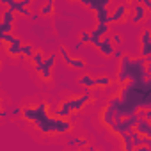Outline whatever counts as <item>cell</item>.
<instances>
[{"mask_svg": "<svg viewBox=\"0 0 151 151\" xmlns=\"http://www.w3.org/2000/svg\"><path fill=\"white\" fill-rule=\"evenodd\" d=\"M121 55H123V52H121L119 48H116V50H114V57H121Z\"/></svg>", "mask_w": 151, "mask_h": 151, "instance_id": "836d02e7", "label": "cell"}, {"mask_svg": "<svg viewBox=\"0 0 151 151\" xmlns=\"http://www.w3.org/2000/svg\"><path fill=\"white\" fill-rule=\"evenodd\" d=\"M151 55V32L149 29H144L140 34V57L147 59Z\"/></svg>", "mask_w": 151, "mask_h": 151, "instance_id": "277c9868", "label": "cell"}, {"mask_svg": "<svg viewBox=\"0 0 151 151\" xmlns=\"http://www.w3.org/2000/svg\"><path fill=\"white\" fill-rule=\"evenodd\" d=\"M34 52H36L34 45H30V43H22V53H20V59H30V57L34 55Z\"/></svg>", "mask_w": 151, "mask_h": 151, "instance_id": "ac0fdd59", "label": "cell"}, {"mask_svg": "<svg viewBox=\"0 0 151 151\" xmlns=\"http://www.w3.org/2000/svg\"><path fill=\"white\" fill-rule=\"evenodd\" d=\"M110 41H112V45H121L123 43V36L121 34H110Z\"/></svg>", "mask_w": 151, "mask_h": 151, "instance_id": "83f0119b", "label": "cell"}, {"mask_svg": "<svg viewBox=\"0 0 151 151\" xmlns=\"http://www.w3.org/2000/svg\"><path fill=\"white\" fill-rule=\"evenodd\" d=\"M133 151H151V146H139V147H135Z\"/></svg>", "mask_w": 151, "mask_h": 151, "instance_id": "4dcf8cb0", "label": "cell"}, {"mask_svg": "<svg viewBox=\"0 0 151 151\" xmlns=\"http://www.w3.org/2000/svg\"><path fill=\"white\" fill-rule=\"evenodd\" d=\"M55 62H57V53H48V55H45L43 66H45V68H48V69H53Z\"/></svg>", "mask_w": 151, "mask_h": 151, "instance_id": "cb8c5ba5", "label": "cell"}, {"mask_svg": "<svg viewBox=\"0 0 151 151\" xmlns=\"http://www.w3.org/2000/svg\"><path fill=\"white\" fill-rule=\"evenodd\" d=\"M147 16V11L140 6V2H133L132 4V22L133 23H142Z\"/></svg>", "mask_w": 151, "mask_h": 151, "instance_id": "52a82bcc", "label": "cell"}, {"mask_svg": "<svg viewBox=\"0 0 151 151\" xmlns=\"http://www.w3.org/2000/svg\"><path fill=\"white\" fill-rule=\"evenodd\" d=\"M6 52H7L9 57H20V53H22V41H20V43L7 45V46H6Z\"/></svg>", "mask_w": 151, "mask_h": 151, "instance_id": "d6986e66", "label": "cell"}, {"mask_svg": "<svg viewBox=\"0 0 151 151\" xmlns=\"http://www.w3.org/2000/svg\"><path fill=\"white\" fill-rule=\"evenodd\" d=\"M114 84V80L110 77H107V75H100V77L94 78V87L96 89H107Z\"/></svg>", "mask_w": 151, "mask_h": 151, "instance_id": "4fadbf2b", "label": "cell"}, {"mask_svg": "<svg viewBox=\"0 0 151 151\" xmlns=\"http://www.w3.org/2000/svg\"><path fill=\"white\" fill-rule=\"evenodd\" d=\"M36 71H37V75H39V78H41L43 82H50V80H52V77H53V75H52V69H48V68H45V66L37 68Z\"/></svg>", "mask_w": 151, "mask_h": 151, "instance_id": "44dd1931", "label": "cell"}, {"mask_svg": "<svg viewBox=\"0 0 151 151\" xmlns=\"http://www.w3.org/2000/svg\"><path fill=\"white\" fill-rule=\"evenodd\" d=\"M55 41H57V39H55V37H48V36H46V37H45V45H46V46H52V45H53V43H55Z\"/></svg>", "mask_w": 151, "mask_h": 151, "instance_id": "f546056e", "label": "cell"}, {"mask_svg": "<svg viewBox=\"0 0 151 151\" xmlns=\"http://www.w3.org/2000/svg\"><path fill=\"white\" fill-rule=\"evenodd\" d=\"M86 151H100V149H98V147H94V146H87V147H86Z\"/></svg>", "mask_w": 151, "mask_h": 151, "instance_id": "d590c367", "label": "cell"}, {"mask_svg": "<svg viewBox=\"0 0 151 151\" xmlns=\"http://www.w3.org/2000/svg\"><path fill=\"white\" fill-rule=\"evenodd\" d=\"M101 123H103V126H107V128H110V126L116 123V110L110 109L109 105L101 110Z\"/></svg>", "mask_w": 151, "mask_h": 151, "instance_id": "9c48e42d", "label": "cell"}, {"mask_svg": "<svg viewBox=\"0 0 151 151\" xmlns=\"http://www.w3.org/2000/svg\"><path fill=\"white\" fill-rule=\"evenodd\" d=\"M78 86L86 87V91L93 89V87H94V77H91L89 73H84V75H80V77H78Z\"/></svg>", "mask_w": 151, "mask_h": 151, "instance_id": "9a60e30c", "label": "cell"}, {"mask_svg": "<svg viewBox=\"0 0 151 151\" xmlns=\"http://www.w3.org/2000/svg\"><path fill=\"white\" fill-rule=\"evenodd\" d=\"M0 39L4 41V45H6V46H7V45H13V43H20V41H22V39H20L18 36H14L13 32H11V34H2V37H0Z\"/></svg>", "mask_w": 151, "mask_h": 151, "instance_id": "d4e9b609", "label": "cell"}, {"mask_svg": "<svg viewBox=\"0 0 151 151\" xmlns=\"http://www.w3.org/2000/svg\"><path fill=\"white\" fill-rule=\"evenodd\" d=\"M109 7H103V9H98L96 13H94V16H96V22L98 23H107L109 22ZM109 25V23H107Z\"/></svg>", "mask_w": 151, "mask_h": 151, "instance_id": "ffe728a7", "label": "cell"}, {"mask_svg": "<svg viewBox=\"0 0 151 151\" xmlns=\"http://www.w3.org/2000/svg\"><path fill=\"white\" fill-rule=\"evenodd\" d=\"M68 146L69 147H77V149H86L87 146H89V140L86 139V137H73V139H69L68 140Z\"/></svg>", "mask_w": 151, "mask_h": 151, "instance_id": "7c38bea8", "label": "cell"}, {"mask_svg": "<svg viewBox=\"0 0 151 151\" xmlns=\"http://www.w3.org/2000/svg\"><path fill=\"white\" fill-rule=\"evenodd\" d=\"M133 132H135V133H139L140 137H151V121H147V119L140 117V119L137 121V124H135Z\"/></svg>", "mask_w": 151, "mask_h": 151, "instance_id": "ba28073f", "label": "cell"}, {"mask_svg": "<svg viewBox=\"0 0 151 151\" xmlns=\"http://www.w3.org/2000/svg\"><path fill=\"white\" fill-rule=\"evenodd\" d=\"M89 41H91L89 30H82V32H80V43H82V45H89Z\"/></svg>", "mask_w": 151, "mask_h": 151, "instance_id": "4316f807", "label": "cell"}, {"mask_svg": "<svg viewBox=\"0 0 151 151\" xmlns=\"http://www.w3.org/2000/svg\"><path fill=\"white\" fill-rule=\"evenodd\" d=\"M43 60H45V52L41 50V48H37L36 52H34V55L30 57V62L34 64V68L37 69V68H41L43 66Z\"/></svg>", "mask_w": 151, "mask_h": 151, "instance_id": "e0dca14e", "label": "cell"}, {"mask_svg": "<svg viewBox=\"0 0 151 151\" xmlns=\"http://www.w3.org/2000/svg\"><path fill=\"white\" fill-rule=\"evenodd\" d=\"M18 116H22V107H13L9 110V117H18Z\"/></svg>", "mask_w": 151, "mask_h": 151, "instance_id": "f1b7e54d", "label": "cell"}, {"mask_svg": "<svg viewBox=\"0 0 151 151\" xmlns=\"http://www.w3.org/2000/svg\"><path fill=\"white\" fill-rule=\"evenodd\" d=\"M68 66L73 68V69H86V60L80 59V57H71V60H69Z\"/></svg>", "mask_w": 151, "mask_h": 151, "instance_id": "7402d4cb", "label": "cell"}, {"mask_svg": "<svg viewBox=\"0 0 151 151\" xmlns=\"http://www.w3.org/2000/svg\"><path fill=\"white\" fill-rule=\"evenodd\" d=\"M48 30H50V27H46V25H39V23H34V25H32V29H30L32 36H36L37 39H43V41H45L46 32H48Z\"/></svg>", "mask_w": 151, "mask_h": 151, "instance_id": "5bb4252c", "label": "cell"}, {"mask_svg": "<svg viewBox=\"0 0 151 151\" xmlns=\"http://www.w3.org/2000/svg\"><path fill=\"white\" fill-rule=\"evenodd\" d=\"M128 6L126 4H119L116 9H114V13H110L109 14V25H114V23H119V22H123L124 18H126V14H128Z\"/></svg>", "mask_w": 151, "mask_h": 151, "instance_id": "5b68a950", "label": "cell"}, {"mask_svg": "<svg viewBox=\"0 0 151 151\" xmlns=\"http://www.w3.org/2000/svg\"><path fill=\"white\" fill-rule=\"evenodd\" d=\"M71 29H73V23L69 20H64V18H59L55 20V30H57V36L60 39H66L71 36Z\"/></svg>", "mask_w": 151, "mask_h": 151, "instance_id": "3957f363", "label": "cell"}, {"mask_svg": "<svg viewBox=\"0 0 151 151\" xmlns=\"http://www.w3.org/2000/svg\"><path fill=\"white\" fill-rule=\"evenodd\" d=\"M80 4L86 6V7H89V9H93V11L96 13L98 9L109 7V6H110V0H80Z\"/></svg>", "mask_w": 151, "mask_h": 151, "instance_id": "30bf717a", "label": "cell"}, {"mask_svg": "<svg viewBox=\"0 0 151 151\" xmlns=\"http://www.w3.org/2000/svg\"><path fill=\"white\" fill-rule=\"evenodd\" d=\"M75 151H82V149H75Z\"/></svg>", "mask_w": 151, "mask_h": 151, "instance_id": "74e56055", "label": "cell"}, {"mask_svg": "<svg viewBox=\"0 0 151 151\" xmlns=\"http://www.w3.org/2000/svg\"><path fill=\"white\" fill-rule=\"evenodd\" d=\"M121 147H123V151H133L135 147H133V144H132V137H130V133H124L123 137H121Z\"/></svg>", "mask_w": 151, "mask_h": 151, "instance_id": "603a6c76", "label": "cell"}, {"mask_svg": "<svg viewBox=\"0 0 151 151\" xmlns=\"http://www.w3.org/2000/svg\"><path fill=\"white\" fill-rule=\"evenodd\" d=\"M69 100V103H71V110H73V114L75 112H80L91 100H93V96H91V93L89 91H86L84 94H80V96H71V98H68Z\"/></svg>", "mask_w": 151, "mask_h": 151, "instance_id": "6da1fadb", "label": "cell"}, {"mask_svg": "<svg viewBox=\"0 0 151 151\" xmlns=\"http://www.w3.org/2000/svg\"><path fill=\"white\" fill-rule=\"evenodd\" d=\"M59 86H60V89H69V84L68 82H60Z\"/></svg>", "mask_w": 151, "mask_h": 151, "instance_id": "e575fe53", "label": "cell"}, {"mask_svg": "<svg viewBox=\"0 0 151 151\" xmlns=\"http://www.w3.org/2000/svg\"><path fill=\"white\" fill-rule=\"evenodd\" d=\"M14 20H16L14 11H11V9L2 11V16H0V23H6V25H14Z\"/></svg>", "mask_w": 151, "mask_h": 151, "instance_id": "2e32d148", "label": "cell"}, {"mask_svg": "<svg viewBox=\"0 0 151 151\" xmlns=\"http://www.w3.org/2000/svg\"><path fill=\"white\" fill-rule=\"evenodd\" d=\"M82 46H84V45H82L80 41H78V43H75V46H73V52H80V50H82Z\"/></svg>", "mask_w": 151, "mask_h": 151, "instance_id": "d6a6232c", "label": "cell"}, {"mask_svg": "<svg viewBox=\"0 0 151 151\" xmlns=\"http://www.w3.org/2000/svg\"><path fill=\"white\" fill-rule=\"evenodd\" d=\"M39 18H41V16H39L37 13H32V14H30V20H32L34 23H37V22H39Z\"/></svg>", "mask_w": 151, "mask_h": 151, "instance_id": "1f68e13d", "label": "cell"}, {"mask_svg": "<svg viewBox=\"0 0 151 151\" xmlns=\"http://www.w3.org/2000/svg\"><path fill=\"white\" fill-rule=\"evenodd\" d=\"M0 112H2V96H0Z\"/></svg>", "mask_w": 151, "mask_h": 151, "instance_id": "8d00e7d4", "label": "cell"}, {"mask_svg": "<svg viewBox=\"0 0 151 151\" xmlns=\"http://www.w3.org/2000/svg\"><path fill=\"white\" fill-rule=\"evenodd\" d=\"M96 48H98V52H100L103 57H107V59H109V57H112L116 48H114V45H112V41H110V34L103 36V37H101V41L98 43V46H96Z\"/></svg>", "mask_w": 151, "mask_h": 151, "instance_id": "8992f818", "label": "cell"}, {"mask_svg": "<svg viewBox=\"0 0 151 151\" xmlns=\"http://www.w3.org/2000/svg\"><path fill=\"white\" fill-rule=\"evenodd\" d=\"M53 13H55V4L52 2V0H46L45 4H41V7H39V16L50 18V16H53Z\"/></svg>", "mask_w": 151, "mask_h": 151, "instance_id": "8fae6325", "label": "cell"}, {"mask_svg": "<svg viewBox=\"0 0 151 151\" xmlns=\"http://www.w3.org/2000/svg\"><path fill=\"white\" fill-rule=\"evenodd\" d=\"M109 30H110V25H107V23H96V27H94L93 30H89V34H91L89 45L98 46V43L101 41V37L109 34Z\"/></svg>", "mask_w": 151, "mask_h": 151, "instance_id": "7a4b0ae2", "label": "cell"}, {"mask_svg": "<svg viewBox=\"0 0 151 151\" xmlns=\"http://www.w3.org/2000/svg\"><path fill=\"white\" fill-rule=\"evenodd\" d=\"M59 55H60V59H62L66 64H69V60H71V55H69V50H68L66 46H60V48H59Z\"/></svg>", "mask_w": 151, "mask_h": 151, "instance_id": "484cf974", "label": "cell"}]
</instances>
